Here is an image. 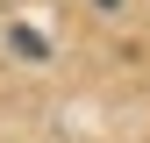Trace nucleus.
Returning <instances> with one entry per match:
<instances>
[{"label":"nucleus","instance_id":"1","mask_svg":"<svg viewBox=\"0 0 150 143\" xmlns=\"http://www.w3.org/2000/svg\"><path fill=\"white\" fill-rule=\"evenodd\" d=\"M100 7H115V0H100Z\"/></svg>","mask_w":150,"mask_h":143}]
</instances>
